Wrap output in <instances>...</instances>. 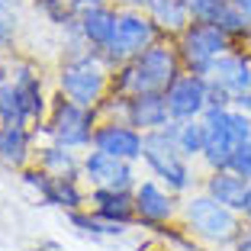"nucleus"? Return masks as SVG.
<instances>
[{
  "mask_svg": "<svg viewBox=\"0 0 251 251\" xmlns=\"http://www.w3.org/2000/svg\"><path fill=\"white\" fill-rule=\"evenodd\" d=\"M16 87V97H20V106H23V123L29 126L36 119H42L45 110V97H42V77L32 74L29 65H16V74L10 77Z\"/></svg>",
  "mask_w": 251,
  "mask_h": 251,
  "instance_id": "obj_17",
  "label": "nucleus"
},
{
  "mask_svg": "<svg viewBox=\"0 0 251 251\" xmlns=\"http://www.w3.org/2000/svg\"><path fill=\"white\" fill-rule=\"evenodd\" d=\"M171 132H174V142H177V148L184 151V158L203 155V145H206V126H203V119L171 123Z\"/></svg>",
  "mask_w": 251,
  "mask_h": 251,
  "instance_id": "obj_22",
  "label": "nucleus"
},
{
  "mask_svg": "<svg viewBox=\"0 0 251 251\" xmlns=\"http://www.w3.org/2000/svg\"><path fill=\"white\" fill-rule=\"evenodd\" d=\"M0 126H26L23 123V106L16 87L7 74H0Z\"/></svg>",
  "mask_w": 251,
  "mask_h": 251,
  "instance_id": "obj_23",
  "label": "nucleus"
},
{
  "mask_svg": "<svg viewBox=\"0 0 251 251\" xmlns=\"http://www.w3.org/2000/svg\"><path fill=\"white\" fill-rule=\"evenodd\" d=\"M39 168H42L45 174H55V177H77V174H81V161L74 158V148H65V145H58V142L42 148Z\"/></svg>",
  "mask_w": 251,
  "mask_h": 251,
  "instance_id": "obj_21",
  "label": "nucleus"
},
{
  "mask_svg": "<svg viewBox=\"0 0 251 251\" xmlns=\"http://www.w3.org/2000/svg\"><path fill=\"white\" fill-rule=\"evenodd\" d=\"M90 206L100 219L119 222V226H129L135 219V197L129 190H103V187H94L90 193Z\"/></svg>",
  "mask_w": 251,
  "mask_h": 251,
  "instance_id": "obj_16",
  "label": "nucleus"
},
{
  "mask_svg": "<svg viewBox=\"0 0 251 251\" xmlns=\"http://www.w3.org/2000/svg\"><path fill=\"white\" fill-rule=\"evenodd\" d=\"M139 10H145L151 20H155L158 29H168V32H184L190 26V10H187V0H132Z\"/></svg>",
  "mask_w": 251,
  "mask_h": 251,
  "instance_id": "obj_18",
  "label": "nucleus"
},
{
  "mask_svg": "<svg viewBox=\"0 0 251 251\" xmlns=\"http://www.w3.org/2000/svg\"><path fill=\"white\" fill-rule=\"evenodd\" d=\"M81 174L94 187H103V190H135L132 161L113 158V155H106V151H90L81 161Z\"/></svg>",
  "mask_w": 251,
  "mask_h": 251,
  "instance_id": "obj_10",
  "label": "nucleus"
},
{
  "mask_svg": "<svg viewBox=\"0 0 251 251\" xmlns=\"http://www.w3.org/2000/svg\"><path fill=\"white\" fill-rule=\"evenodd\" d=\"M229 110L232 106H209L203 113V126H206V145H203V161L209 171H222L229 168L232 155H235V142L229 132Z\"/></svg>",
  "mask_w": 251,
  "mask_h": 251,
  "instance_id": "obj_9",
  "label": "nucleus"
},
{
  "mask_svg": "<svg viewBox=\"0 0 251 251\" xmlns=\"http://www.w3.org/2000/svg\"><path fill=\"white\" fill-rule=\"evenodd\" d=\"M132 197H135V213H139V219L151 222V226L168 222L171 216H174V209H177L171 190L161 187V184H155V180H142V184H135Z\"/></svg>",
  "mask_w": 251,
  "mask_h": 251,
  "instance_id": "obj_15",
  "label": "nucleus"
},
{
  "mask_svg": "<svg viewBox=\"0 0 251 251\" xmlns=\"http://www.w3.org/2000/svg\"><path fill=\"white\" fill-rule=\"evenodd\" d=\"M232 49V39L216 26V23H190L177 39V55L187 74L209 77L213 65Z\"/></svg>",
  "mask_w": 251,
  "mask_h": 251,
  "instance_id": "obj_5",
  "label": "nucleus"
},
{
  "mask_svg": "<svg viewBox=\"0 0 251 251\" xmlns=\"http://www.w3.org/2000/svg\"><path fill=\"white\" fill-rule=\"evenodd\" d=\"M123 116L126 123L139 129V132H155V129H164L171 123L168 113V100L164 94H135V97H123Z\"/></svg>",
  "mask_w": 251,
  "mask_h": 251,
  "instance_id": "obj_12",
  "label": "nucleus"
},
{
  "mask_svg": "<svg viewBox=\"0 0 251 251\" xmlns=\"http://www.w3.org/2000/svg\"><path fill=\"white\" fill-rule=\"evenodd\" d=\"M29 158V129L26 126H0V161L23 168Z\"/></svg>",
  "mask_w": 251,
  "mask_h": 251,
  "instance_id": "obj_20",
  "label": "nucleus"
},
{
  "mask_svg": "<svg viewBox=\"0 0 251 251\" xmlns=\"http://www.w3.org/2000/svg\"><path fill=\"white\" fill-rule=\"evenodd\" d=\"M235 251H251V222L245 226L242 232H238V238H235Z\"/></svg>",
  "mask_w": 251,
  "mask_h": 251,
  "instance_id": "obj_28",
  "label": "nucleus"
},
{
  "mask_svg": "<svg viewBox=\"0 0 251 251\" xmlns=\"http://www.w3.org/2000/svg\"><path fill=\"white\" fill-rule=\"evenodd\" d=\"M94 126H97L94 110L71 103L68 97H58V100H55L52 119H49V135H52L58 145H65V148L90 145V142H94V132H97Z\"/></svg>",
  "mask_w": 251,
  "mask_h": 251,
  "instance_id": "obj_7",
  "label": "nucleus"
},
{
  "mask_svg": "<svg viewBox=\"0 0 251 251\" xmlns=\"http://www.w3.org/2000/svg\"><path fill=\"white\" fill-rule=\"evenodd\" d=\"M229 171H235L238 177L251 180V142H245V145L235 148V155H232V161H229Z\"/></svg>",
  "mask_w": 251,
  "mask_h": 251,
  "instance_id": "obj_27",
  "label": "nucleus"
},
{
  "mask_svg": "<svg viewBox=\"0 0 251 251\" xmlns=\"http://www.w3.org/2000/svg\"><path fill=\"white\" fill-rule=\"evenodd\" d=\"M171 123H187V119H203L209 110V77L200 74H180L177 81L164 90Z\"/></svg>",
  "mask_w": 251,
  "mask_h": 251,
  "instance_id": "obj_8",
  "label": "nucleus"
},
{
  "mask_svg": "<svg viewBox=\"0 0 251 251\" xmlns=\"http://www.w3.org/2000/svg\"><path fill=\"white\" fill-rule=\"evenodd\" d=\"M142 158L151 168L158 180L168 187L171 193H184L187 187L193 184L190 164H187L184 151L174 142V132H171V123L164 129H155V132H145V145H142Z\"/></svg>",
  "mask_w": 251,
  "mask_h": 251,
  "instance_id": "obj_3",
  "label": "nucleus"
},
{
  "mask_svg": "<svg viewBox=\"0 0 251 251\" xmlns=\"http://www.w3.org/2000/svg\"><path fill=\"white\" fill-rule=\"evenodd\" d=\"M155 32H158V26L148 13H142V10H123L116 20V32H113L110 45L100 55L110 65H126V61H132L135 55L145 52L148 45H155Z\"/></svg>",
  "mask_w": 251,
  "mask_h": 251,
  "instance_id": "obj_6",
  "label": "nucleus"
},
{
  "mask_svg": "<svg viewBox=\"0 0 251 251\" xmlns=\"http://www.w3.org/2000/svg\"><path fill=\"white\" fill-rule=\"evenodd\" d=\"M242 216L251 222V184H248V193H245V206H242Z\"/></svg>",
  "mask_w": 251,
  "mask_h": 251,
  "instance_id": "obj_30",
  "label": "nucleus"
},
{
  "mask_svg": "<svg viewBox=\"0 0 251 251\" xmlns=\"http://www.w3.org/2000/svg\"><path fill=\"white\" fill-rule=\"evenodd\" d=\"M213 23H216V26H219V29L232 39V42H235V39H248V36H251V20H248L245 13H238L232 3L222 10V13L216 16Z\"/></svg>",
  "mask_w": 251,
  "mask_h": 251,
  "instance_id": "obj_24",
  "label": "nucleus"
},
{
  "mask_svg": "<svg viewBox=\"0 0 251 251\" xmlns=\"http://www.w3.org/2000/svg\"><path fill=\"white\" fill-rule=\"evenodd\" d=\"M71 222L81 232H87V235H123V232H126V226L110 222V219H100L97 213H94V219H90V216H84V213H71Z\"/></svg>",
  "mask_w": 251,
  "mask_h": 251,
  "instance_id": "obj_25",
  "label": "nucleus"
},
{
  "mask_svg": "<svg viewBox=\"0 0 251 251\" xmlns=\"http://www.w3.org/2000/svg\"><path fill=\"white\" fill-rule=\"evenodd\" d=\"M58 87H61V97H68L71 103L97 110V106L103 103V94H106V68L100 65L97 52H90V55L84 52V55L68 58L61 65Z\"/></svg>",
  "mask_w": 251,
  "mask_h": 251,
  "instance_id": "obj_4",
  "label": "nucleus"
},
{
  "mask_svg": "<svg viewBox=\"0 0 251 251\" xmlns=\"http://www.w3.org/2000/svg\"><path fill=\"white\" fill-rule=\"evenodd\" d=\"M184 222L193 235L209 242V245H235L238 232L245 229L235 209L216 203L209 193H197V197L187 200L184 203Z\"/></svg>",
  "mask_w": 251,
  "mask_h": 251,
  "instance_id": "obj_2",
  "label": "nucleus"
},
{
  "mask_svg": "<svg viewBox=\"0 0 251 251\" xmlns=\"http://www.w3.org/2000/svg\"><path fill=\"white\" fill-rule=\"evenodd\" d=\"M229 3L238 10V13H245V16L251 20V0H229Z\"/></svg>",
  "mask_w": 251,
  "mask_h": 251,
  "instance_id": "obj_29",
  "label": "nucleus"
},
{
  "mask_svg": "<svg viewBox=\"0 0 251 251\" xmlns=\"http://www.w3.org/2000/svg\"><path fill=\"white\" fill-rule=\"evenodd\" d=\"M23 180H26L49 206L77 209L84 203V197H81V190H77V184H74V177H55V174H45V171L39 168V171H26Z\"/></svg>",
  "mask_w": 251,
  "mask_h": 251,
  "instance_id": "obj_13",
  "label": "nucleus"
},
{
  "mask_svg": "<svg viewBox=\"0 0 251 251\" xmlns=\"http://www.w3.org/2000/svg\"><path fill=\"white\" fill-rule=\"evenodd\" d=\"M248 184H251V180L238 177L235 171H229V168H222V171H213V174L206 177V193L216 200V203H222V206H229V209H235V213H242Z\"/></svg>",
  "mask_w": 251,
  "mask_h": 251,
  "instance_id": "obj_19",
  "label": "nucleus"
},
{
  "mask_svg": "<svg viewBox=\"0 0 251 251\" xmlns=\"http://www.w3.org/2000/svg\"><path fill=\"white\" fill-rule=\"evenodd\" d=\"M90 145H94V151H106V155L123 158V161H139L142 145H145V132L132 129L129 123H103V126H97Z\"/></svg>",
  "mask_w": 251,
  "mask_h": 251,
  "instance_id": "obj_11",
  "label": "nucleus"
},
{
  "mask_svg": "<svg viewBox=\"0 0 251 251\" xmlns=\"http://www.w3.org/2000/svg\"><path fill=\"white\" fill-rule=\"evenodd\" d=\"M16 36V13L13 0H0V49H7Z\"/></svg>",
  "mask_w": 251,
  "mask_h": 251,
  "instance_id": "obj_26",
  "label": "nucleus"
},
{
  "mask_svg": "<svg viewBox=\"0 0 251 251\" xmlns=\"http://www.w3.org/2000/svg\"><path fill=\"white\" fill-rule=\"evenodd\" d=\"M180 55L171 45H148L142 55H135L132 61L119 65V74L113 87L119 97H135V94H164L171 84L180 77Z\"/></svg>",
  "mask_w": 251,
  "mask_h": 251,
  "instance_id": "obj_1",
  "label": "nucleus"
},
{
  "mask_svg": "<svg viewBox=\"0 0 251 251\" xmlns=\"http://www.w3.org/2000/svg\"><path fill=\"white\" fill-rule=\"evenodd\" d=\"M209 81L216 87H222L226 94L235 100V97L248 94L251 90V58L242 52H226L209 71Z\"/></svg>",
  "mask_w": 251,
  "mask_h": 251,
  "instance_id": "obj_14",
  "label": "nucleus"
}]
</instances>
